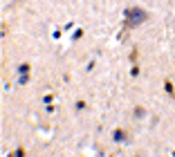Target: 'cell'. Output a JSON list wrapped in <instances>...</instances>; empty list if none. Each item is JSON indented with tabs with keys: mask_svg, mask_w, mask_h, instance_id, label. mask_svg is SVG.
I'll use <instances>...</instances> for the list:
<instances>
[{
	"mask_svg": "<svg viewBox=\"0 0 175 157\" xmlns=\"http://www.w3.org/2000/svg\"><path fill=\"white\" fill-rule=\"evenodd\" d=\"M123 18H126V27H135V25H141L148 20V11L141 7H130V9H123Z\"/></svg>",
	"mask_w": 175,
	"mask_h": 157,
	"instance_id": "cell-1",
	"label": "cell"
},
{
	"mask_svg": "<svg viewBox=\"0 0 175 157\" xmlns=\"http://www.w3.org/2000/svg\"><path fill=\"white\" fill-rule=\"evenodd\" d=\"M112 142H114V144H126V142H128V135H126V130H121V128H114V130H112Z\"/></svg>",
	"mask_w": 175,
	"mask_h": 157,
	"instance_id": "cell-2",
	"label": "cell"
},
{
	"mask_svg": "<svg viewBox=\"0 0 175 157\" xmlns=\"http://www.w3.org/2000/svg\"><path fill=\"white\" fill-rule=\"evenodd\" d=\"M16 72L18 74H29V72H32V65H29V63H20V65L16 68Z\"/></svg>",
	"mask_w": 175,
	"mask_h": 157,
	"instance_id": "cell-3",
	"label": "cell"
},
{
	"mask_svg": "<svg viewBox=\"0 0 175 157\" xmlns=\"http://www.w3.org/2000/svg\"><path fill=\"white\" fill-rule=\"evenodd\" d=\"M164 90H166V92H168V94H171V97L175 94V90H173V83H171L168 79H166V81H164Z\"/></svg>",
	"mask_w": 175,
	"mask_h": 157,
	"instance_id": "cell-4",
	"label": "cell"
},
{
	"mask_svg": "<svg viewBox=\"0 0 175 157\" xmlns=\"http://www.w3.org/2000/svg\"><path fill=\"white\" fill-rule=\"evenodd\" d=\"M144 115H146V110H144L141 106H137V108H135V117H137V119H141Z\"/></svg>",
	"mask_w": 175,
	"mask_h": 157,
	"instance_id": "cell-5",
	"label": "cell"
},
{
	"mask_svg": "<svg viewBox=\"0 0 175 157\" xmlns=\"http://www.w3.org/2000/svg\"><path fill=\"white\" fill-rule=\"evenodd\" d=\"M18 83H20V85H27V83H29V74H20V79H18Z\"/></svg>",
	"mask_w": 175,
	"mask_h": 157,
	"instance_id": "cell-6",
	"label": "cell"
},
{
	"mask_svg": "<svg viewBox=\"0 0 175 157\" xmlns=\"http://www.w3.org/2000/svg\"><path fill=\"white\" fill-rule=\"evenodd\" d=\"M52 101H54V94H45L43 97V103H47V106H52Z\"/></svg>",
	"mask_w": 175,
	"mask_h": 157,
	"instance_id": "cell-7",
	"label": "cell"
},
{
	"mask_svg": "<svg viewBox=\"0 0 175 157\" xmlns=\"http://www.w3.org/2000/svg\"><path fill=\"white\" fill-rule=\"evenodd\" d=\"M81 36H83V29H76V32H74V36H72V41H79Z\"/></svg>",
	"mask_w": 175,
	"mask_h": 157,
	"instance_id": "cell-8",
	"label": "cell"
},
{
	"mask_svg": "<svg viewBox=\"0 0 175 157\" xmlns=\"http://www.w3.org/2000/svg\"><path fill=\"white\" fill-rule=\"evenodd\" d=\"M130 76H139V68H137V65H132V70H130Z\"/></svg>",
	"mask_w": 175,
	"mask_h": 157,
	"instance_id": "cell-9",
	"label": "cell"
},
{
	"mask_svg": "<svg viewBox=\"0 0 175 157\" xmlns=\"http://www.w3.org/2000/svg\"><path fill=\"white\" fill-rule=\"evenodd\" d=\"M76 110H85V101H76Z\"/></svg>",
	"mask_w": 175,
	"mask_h": 157,
	"instance_id": "cell-10",
	"label": "cell"
},
{
	"mask_svg": "<svg viewBox=\"0 0 175 157\" xmlns=\"http://www.w3.org/2000/svg\"><path fill=\"white\" fill-rule=\"evenodd\" d=\"M14 155H16V157H23V155H25V150H23V148H16V150H14Z\"/></svg>",
	"mask_w": 175,
	"mask_h": 157,
	"instance_id": "cell-11",
	"label": "cell"
},
{
	"mask_svg": "<svg viewBox=\"0 0 175 157\" xmlns=\"http://www.w3.org/2000/svg\"><path fill=\"white\" fill-rule=\"evenodd\" d=\"M130 61H132V63L137 61V50H132V52H130Z\"/></svg>",
	"mask_w": 175,
	"mask_h": 157,
	"instance_id": "cell-12",
	"label": "cell"
},
{
	"mask_svg": "<svg viewBox=\"0 0 175 157\" xmlns=\"http://www.w3.org/2000/svg\"><path fill=\"white\" fill-rule=\"evenodd\" d=\"M173 99H175V94H173Z\"/></svg>",
	"mask_w": 175,
	"mask_h": 157,
	"instance_id": "cell-13",
	"label": "cell"
}]
</instances>
